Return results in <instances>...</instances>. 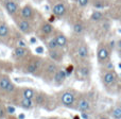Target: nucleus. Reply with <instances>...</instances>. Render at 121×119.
<instances>
[{
  "label": "nucleus",
  "mask_w": 121,
  "mask_h": 119,
  "mask_svg": "<svg viewBox=\"0 0 121 119\" xmlns=\"http://www.w3.org/2000/svg\"><path fill=\"white\" fill-rule=\"evenodd\" d=\"M83 117L84 118H88V115H86V114H83Z\"/></svg>",
  "instance_id": "33"
},
{
  "label": "nucleus",
  "mask_w": 121,
  "mask_h": 119,
  "mask_svg": "<svg viewBox=\"0 0 121 119\" xmlns=\"http://www.w3.org/2000/svg\"><path fill=\"white\" fill-rule=\"evenodd\" d=\"M10 78L8 75H1L0 77V90H5V88L8 87V85L10 84Z\"/></svg>",
  "instance_id": "20"
},
{
  "label": "nucleus",
  "mask_w": 121,
  "mask_h": 119,
  "mask_svg": "<svg viewBox=\"0 0 121 119\" xmlns=\"http://www.w3.org/2000/svg\"><path fill=\"white\" fill-rule=\"evenodd\" d=\"M84 31H85V26L83 25V22L78 21V22H75L74 25H73V32H74L75 34L81 35V34L84 33Z\"/></svg>",
  "instance_id": "18"
},
{
  "label": "nucleus",
  "mask_w": 121,
  "mask_h": 119,
  "mask_svg": "<svg viewBox=\"0 0 121 119\" xmlns=\"http://www.w3.org/2000/svg\"><path fill=\"white\" fill-rule=\"evenodd\" d=\"M49 119H54V118H49Z\"/></svg>",
  "instance_id": "36"
},
{
  "label": "nucleus",
  "mask_w": 121,
  "mask_h": 119,
  "mask_svg": "<svg viewBox=\"0 0 121 119\" xmlns=\"http://www.w3.org/2000/svg\"><path fill=\"white\" fill-rule=\"evenodd\" d=\"M35 103L36 104H45V95L39 94V95H35Z\"/></svg>",
  "instance_id": "25"
},
{
  "label": "nucleus",
  "mask_w": 121,
  "mask_h": 119,
  "mask_svg": "<svg viewBox=\"0 0 121 119\" xmlns=\"http://www.w3.org/2000/svg\"><path fill=\"white\" fill-rule=\"evenodd\" d=\"M40 30L45 35H50L52 32H54V28L50 22H44L40 27Z\"/></svg>",
  "instance_id": "16"
},
{
  "label": "nucleus",
  "mask_w": 121,
  "mask_h": 119,
  "mask_svg": "<svg viewBox=\"0 0 121 119\" xmlns=\"http://www.w3.org/2000/svg\"><path fill=\"white\" fill-rule=\"evenodd\" d=\"M78 55L82 59H85L88 55V48L85 46V45H81V46L78 48Z\"/></svg>",
  "instance_id": "21"
},
{
  "label": "nucleus",
  "mask_w": 121,
  "mask_h": 119,
  "mask_svg": "<svg viewBox=\"0 0 121 119\" xmlns=\"http://www.w3.org/2000/svg\"><path fill=\"white\" fill-rule=\"evenodd\" d=\"M57 65L55 64L54 62H48L46 64V66H45L44 68V73L46 75H48V77H53V75L55 73V71L57 70Z\"/></svg>",
  "instance_id": "10"
},
{
  "label": "nucleus",
  "mask_w": 121,
  "mask_h": 119,
  "mask_svg": "<svg viewBox=\"0 0 121 119\" xmlns=\"http://www.w3.org/2000/svg\"><path fill=\"white\" fill-rule=\"evenodd\" d=\"M20 106H21V107H23V109L30 110L32 106H33V101L30 100V99L22 98V100L20 101Z\"/></svg>",
  "instance_id": "23"
},
{
  "label": "nucleus",
  "mask_w": 121,
  "mask_h": 119,
  "mask_svg": "<svg viewBox=\"0 0 121 119\" xmlns=\"http://www.w3.org/2000/svg\"><path fill=\"white\" fill-rule=\"evenodd\" d=\"M74 119H80V118H78V117H74Z\"/></svg>",
  "instance_id": "35"
},
{
  "label": "nucleus",
  "mask_w": 121,
  "mask_h": 119,
  "mask_svg": "<svg viewBox=\"0 0 121 119\" xmlns=\"http://www.w3.org/2000/svg\"><path fill=\"white\" fill-rule=\"evenodd\" d=\"M54 38L56 40V44L59 46V48H66L67 45H68V40H67V37L64 35V33L60 31H55L54 34Z\"/></svg>",
  "instance_id": "9"
},
{
  "label": "nucleus",
  "mask_w": 121,
  "mask_h": 119,
  "mask_svg": "<svg viewBox=\"0 0 121 119\" xmlns=\"http://www.w3.org/2000/svg\"><path fill=\"white\" fill-rule=\"evenodd\" d=\"M109 57V49L106 46H100L98 49V60L100 63H106Z\"/></svg>",
  "instance_id": "8"
},
{
  "label": "nucleus",
  "mask_w": 121,
  "mask_h": 119,
  "mask_svg": "<svg viewBox=\"0 0 121 119\" xmlns=\"http://www.w3.org/2000/svg\"><path fill=\"white\" fill-rule=\"evenodd\" d=\"M34 96H35V92L32 88H23L22 89V98L33 100Z\"/></svg>",
  "instance_id": "19"
},
{
  "label": "nucleus",
  "mask_w": 121,
  "mask_h": 119,
  "mask_svg": "<svg viewBox=\"0 0 121 119\" xmlns=\"http://www.w3.org/2000/svg\"><path fill=\"white\" fill-rule=\"evenodd\" d=\"M35 42H36L35 38H32V40H31V43H35Z\"/></svg>",
  "instance_id": "32"
},
{
  "label": "nucleus",
  "mask_w": 121,
  "mask_h": 119,
  "mask_svg": "<svg viewBox=\"0 0 121 119\" xmlns=\"http://www.w3.org/2000/svg\"><path fill=\"white\" fill-rule=\"evenodd\" d=\"M103 17H104V15H103L102 12L94 11L91 13V15H90V21H92V22H100V21H103Z\"/></svg>",
  "instance_id": "15"
},
{
  "label": "nucleus",
  "mask_w": 121,
  "mask_h": 119,
  "mask_svg": "<svg viewBox=\"0 0 121 119\" xmlns=\"http://www.w3.org/2000/svg\"><path fill=\"white\" fill-rule=\"evenodd\" d=\"M10 27L6 25L5 22L0 23V37L1 38H6L10 35Z\"/></svg>",
  "instance_id": "14"
},
{
  "label": "nucleus",
  "mask_w": 121,
  "mask_h": 119,
  "mask_svg": "<svg viewBox=\"0 0 121 119\" xmlns=\"http://www.w3.org/2000/svg\"><path fill=\"white\" fill-rule=\"evenodd\" d=\"M67 13V6L63 0H57L52 6V14L54 15V17H59L62 18L66 15Z\"/></svg>",
  "instance_id": "3"
},
{
  "label": "nucleus",
  "mask_w": 121,
  "mask_h": 119,
  "mask_svg": "<svg viewBox=\"0 0 121 119\" xmlns=\"http://www.w3.org/2000/svg\"><path fill=\"white\" fill-rule=\"evenodd\" d=\"M15 90V85L12 83V82H10V84L8 85V87L5 88V90L4 92H6V93H13Z\"/></svg>",
  "instance_id": "27"
},
{
  "label": "nucleus",
  "mask_w": 121,
  "mask_h": 119,
  "mask_svg": "<svg viewBox=\"0 0 121 119\" xmlns=\"http://www.w3.org/2000/svg\"><path fill=\"white\" fill-rule=\"evenodd\" d=\"M28 53H29V50H28L26 47H17L14 50V55L16 57H19V59L26 57Z\"/></svg>",
  "instance_id": "17"
},
{
  "label": "nucleus",
  "mask_w": 121,
  "mask_h": 119,
  "mask_svg": "<svg viewBox=\"0 0 121 119\" xmlns=\"http://www.w3.org/2000/svg\"><path fill=\"white\" fill-rule=\"evenodd\" d=\"M40 59H32L27 66V72L28 73H35L36 70L39 68Z\"/></svg>",
  "instance_id": "11"
},
{
  "label": "nucleus",
  "mask_w": 121,
  "mask_h": 119,
  "mask_svg": "<svg viewBox=\"0 0 121 119\" xmlns=\"http://www.w3.org/2000/svg\"><path fill=\"white\" fill-rule=\"evenodd\" d=\"M80 73H82L84 77L88 75V73H89V71H88V68H87V67H82V68L80 69Z\"/></svg>",
  "instance_id": "28"
},
{
  "label": "nucleus",
  "mask_w": 121,
  "mask_h": 119,
  "mask_svg": "<svg viewBox=\"0 0 121 119\" xmlns=\"http://www.w3.org/2000/svg\"><path fill=\"white\" fill-rule=\"evenodd\" d=\"M3 5L8 14L12 17H16L19 14V3L18 0H3Z\"/></svg>",
  "instance_id": "1"
},
{
  "label": "nucleus",
  "mask_w": 121,
  "mask_h": 119,
  "mask_svg": "<svg viewBox=\"0 0 121 119\" xmlns=\"http://www.w3.org/2000/svg\"><path fill=\"white\" fill-rule=\"evenodd\" d=\"M16 25L19 31L25 34H31L33 32V27H32V23L30 20H27V19H23L20 17L19 19H16Z\"/></svg>",
  "instance_id": "4"
},
{
  "label": "nucleus",
  "mask_w": 121,
  "mask_h": 119,
  "mask_svg": "<svg viewBox=\"0 0 121 119\" xmlns=\"http://www.w3.org/2000/svg\"><path fill=\"white\" fill-rule=\"evenodd\" d=\"M74 103H75V110H78V111H80V112H87V111H89L90 107H91L90 101L88 100L87 98H85V97H81V98Z\"/></svg>",
  "instance_id": "7"
},
{
  "label": "nucleus",
  "mask_w": 121,
  "mask_h": 119,
  "mask_svg": "<svg viewBox=\"0 0 121 119\" xmlns=\"http://www.w3.org/2000/svg\"><path fill=\"white\" fill-rule=\"evenodd\" d=\"M118 80V75L117 73L114 70H108L102 75V82L103 84L109 86V85H114Z\"/></svg>",
  "instance_id": "6"
},
{
  "label": "nucleus",
  "mask_w": 121,
  "mask_h": 119,
  "mask_svg": "<svg viewBox=\"0 0 121 119\" xmlns=\"http://www.w3.org/2000/svg\"><path fill=\"white\" fill-rule=\"evenodd\" d=\"M99 119H108V118H107V117H104V116H103V117H100Z\"/></svg>",
  "instance_id": "34"
},
{
  "label": "nucleus",
  "mask_w": 121,
  "mask_h": 119,
  "mask_svg": "<svg viewBox=\"0 0 121 119\" xmlns=\"http://www.w3.org/2000/svg\"><path fill=\"white\" fill-rule=\"evenodd\" d=\"M4 115H5V110L3 109V107H0V119H2L4 117Z\"/></svg>",
  "instance_id": "29"
},
{
  "label": "nucleus",
  "mask_w": 121,
  "mask_h": 119,
  "mask_svg": "<svg viewBox=\"0 0 121 119\" xmlns=\"http://www.w3.org/2000/svg\"><path fill=\"white\" fill-rule=\"evenodd\" d=\"M111 115L114 119H121V107L119 105H116V106L112 110Z\"/></svg>",
  "instance_id": "22"
},
{
  "label": "nucleus",
  "mask_w": 121,
  "mask_h": 119,
  "mask_svg": "<svg viewBox=\"0 0 121 119\" xmlns=\"http://www.w3.org/2000/svg\"><path fill=\"white\" fill-rule=\"evenodd\" d=\"M90 0H77V3L79 4V6H81V8H85V6H87L88 4H89Z\"/></svg>",
  "instance_id": "26"
},
{
  "label": "nucleus",
  "mask_w": 121,
  "mask_h": 119,
  "mask_svg": "<svg viewBox=\"0 0 121 119\" xmlns=\"http://www.w3.org/2000/svg\"><path fill=\"white\" fill-rule=\"evenodd\" d=\"M47 48H48V50H53V49L59 48V46H57V44H56V40H55L54 37H52L47 43Z\"/></svg>",
  "instance_id": "24"
},
{
  "label": "nucleus",
  "mask_w": 121,
  "mask_h": 119,
  "mask_svg": "<svg viewBox=\"0 0 121 119\" xmlns=\"http://www.w3.org/2000/svg\"><path fill=\"white\" fill-rule=\"evenodd\" d=\"M0 107H1V104H0Z\"/></svg>",
  "instance_id": "37"
},
{
  "label": "nucleus",
  "mask_w": 121,
  "mask_h": 119,
  "mask_svg": "<svg viewBox=\"0 0 121 119\" xmlns=\"http://www.w3.org/2000/svg\"><path fill=\"white\" fill-rule=\"evenodd\" d=\"M14 111H15L14 107H9V109H8V112H9V113H11V114L14 113Z\"/></svg>",
  "instance_id": "31"
},
{
  "label": "nucleus",
  "mask_w": 121,
  "mask_h": 119,
  "mask_svg": "<svg viewBox=\"0 0 121 119\" xmlns=\"http://www.w3.org/2000/svg\"><path fill=\"white\" fill-rule=\"evenodd\" d=\"M66 77H67L66 71L63 70V69H57V70L55 71V73L53 75V81L56 84H62L63 82L65 81Z\"/></svg>",
  "instance_id": "12"
},
{
  "label": "nucleus",
  "mask_w": 121,
  "mask_h": 119,
  "mask_svg": "<svg viewBox=\"0 0 121 119\" xmlns=\"http://www.w3.org/2000/svg\"><path fill=\"white\" fill-rule=\"evenodd\" d=\"M49 57L53 62H59L63 59V53L57 49H53V50H49Z\"/></svg>",
  "instance_id": "13"
},
{
  "label": "nucleus",
  "mask_w": 121,
  "mask_h": 119,
  "mask_svg": "<svg viewBox=\"0 0 121 119\" xmlns=\"http://www.w3.org/2000/svg\"><path fill=\"white\" fill-rule=\"evenodd\" d=\"M75 93L73 90H66L60 95V102L66 107H72L75 102Z\"/></svg>",
  "instance_id": "2"
},
{
  "label": "nucleus",
  "mask_w": 121,
  "mask_h": 119,
  "mask_svg": "<svg viewBox=\"0 0 121 119\" xmlns=\"http://www.w3.org/2000/svg\"><path fill=\"white\" fill-rule=\"evenodd\" d=\"M19 15H20L21 18L32 21L34 18V15H35V11H34V9L32 8L31 5L26 4L25 6H22V8L19 10Z\"/></svg>",
  "instance_id": "5"
},
{
  "label": "nucleus",
  "mask_w": 121,
  "mask_h": 119,
  "mask_svg": "<svg viewBox=\"0 0 121 119\" xmlns=\"http://www.w3.org/2000/svg\"><path fill=\"white\" fill-rule=\"evenodd\" d=\"M107 70H114V65L111 62H108V64H107Z\"/></svg>",
  "instance_id": "30"
}]
</instances>
